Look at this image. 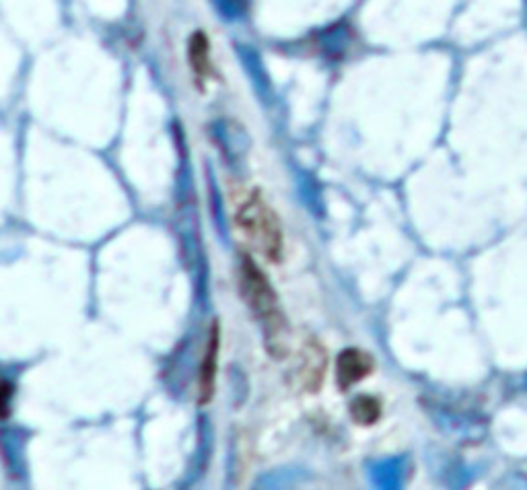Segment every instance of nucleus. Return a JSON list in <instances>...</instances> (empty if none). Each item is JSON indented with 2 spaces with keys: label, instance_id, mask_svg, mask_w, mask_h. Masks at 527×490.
<instances>
[{
  "label": "nucleus",
  "instance_id": "nucleus-1",
  "mask_svg": "<svg viewBox=\"0 0 527 490\" xmlns=\"http://www.w3.org/2000/svg\"><path fill=\"white\" fill-rule=\"evenodd\" d=\"M239 272H241L239 283H241L243 299L254 311L256 318L262 322L264 344L268 348V353L276 359H285L289 355L291 330L283 311L278 307V297L272 285L268 283L266 274L250 256H243Z\"/></svg>",
  "mask_w": 527,
  "mask_h": 490
},
{
  "label": "nucleus",
  "instance_id": "nucleus-2",
  "mask_svg": "<svg viewBox=\"0 0 527 490\" xmlns=\"http://www.w3.org/2000/svg\"><path fill=\"white\" fill-rule=\"evenodd\" d=\"M235 225L241 237L258 250L268 262L278 264L285 252V235L274 208L260 192H254L235 215Z\"/></svg>",
  "mask_w": 527,
  "mask_h": 490
},
{
  "label": "nucleus",
  "instance_id": "nucleus-6",
  "mask_svg": "<svg viewBox=\"0 0 527 490\" xmlns=\"http://www.w3.org/2000/svg\"><path fill=\"white\" fill-rule=\"evenodd\" d=\"M188 60L192 66V73L196 75L198 81H204L210 77V44L208 38L202 31L192 33L190 44H188Z\"/></svg>",
  "mask_w": 527,
  "mask_h": 490
},
{
  "label": "nucleus",
  "instance_id": "nucleus-5",
  "mask_svg": "<svg viewBox=\"0 0 527 490\" xmlns=\"http://www.w3.org/2000/svg\"><path fill=\"white\" fill-rule=\"evenodd\" d=\"M219 346H221V334H219V322L213 324L206 344V353L200 365L198 373V402L208 404L215 396V381H217V365H219Z\"/></svg>",
  "mask_w": 527,
  "mask_h": 490
},
{
  "label": "nucleus",
  "instance_id": "nucleus-7",
  "mask_svg": "<svg viewBox=\"0 0 527 490\" xmlns=\"http://www.w3.org/2000/svg\"><path fill=\"white\" fill-rule=\"evenodd\" d=\"M348 412H350V418H353L359 427H373L381 418L383 408H381L379 398L363 394V396H357L353 402H350Z\"/></svg>",
  "mask_w": 527,
  "mask_h": 490
},
{
  "label": "nucleus",
  "instance_id": "nucleus-4",
  "mask_svg": "<svg viewBox=\"0 0 527 490\" xmlns=\"http://www.w3.org/2000/svg\"><path fill=\"white\" fill-rule=\"evenodd\" d=\"M375 369V361L361 348H346L336 359V383L342 392L355 388Z\"/></svg>",
  "mask_w": 527,
  "mask_h": 490
},
{
  "label": "nucleus",
  "instance_id": "nucleus-3",
  "mask_svg": "<svg viewBox=\"0 0 527 490\" xmlns=\"http://www.w3.org/2000/svg\"><path fill=\"white\" fill-rule=\"evenodd\" d=\"M326 367H328V357L324 346L320 342L309 340L303 344L297 365L293 369V383L303 392L309 394L318 392L324 383Z\"/></svg>",
  "mask_w": 527,
  "mask_h": 490
}]
</instances>
